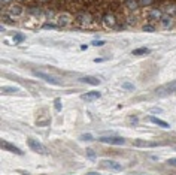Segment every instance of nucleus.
I'll return each instance as SVG.
<instances>
[{"label":"nucleus","instance_id":"1","mask_svg":"<svg viewBox=\"0 0 176 175\" xmlns=\"http://www.w3.org/2000/svg\"><path fill=\"white\" fill-rule=\"evenodd\" d=\"M176 92V79L172 81V82H169L166 84V85H163L161 88H158L157 92H155V94H158V96H167V94H172Z\"/></svg>","mask_w":176,"mask_h":175},{"label":"nucleus","instance_id":"2","mask_svg":"<svg viewBox=\"0 0 176 175\" xmlns=\"http://www.w3.org/2000/svg\"><path fill=\"white\" fill-rule=\"evenodd\" d=\"M100 141L105 142V144H110V145H124L126 144V139L122 136H102Z\"/></svg>","mask_w":176,"mask_h":175},{"label":"nucleus","instance_id":"3","mask_svg":"<svg viewBox=\"0 0 176 175\" xmlns=\"http://www.w3.org/2000/svg\"><path fill=\"white\" fill-rule=\"evenodd\" d=\"M27 144H29V147L31 148V150L36 151V153H41V154H45V153H46V148H45V145L41 144L39 141L33 139V138H27Z\"/></svg>","mask_w":176,"mask_h":175},{"label":"nucleus","instance_id":"4","mask_svg":"<svg viewBox=\"0 0 176 175\" xmlns=\"http://www.w3.org/2000/svg\"><path fill=\"white\" fill-rule=\"evenodd\" d=\"M35 75L39 76L41 79L46 81L48 84H52V85H60V84H61V81L58 79V78L52 76V75H46V73H43V72H37V70H35Z\"/></svg>","mask_w":176,"mask_h":175},{"label":"nucleus","instance_id":"5","mask_svg":"<svg viewBox=\"0 0 176 175\" xmlns=\"http://www.w3.org/2000/svg\"><path fill=\"white\" fill-rule=\"evenodd\" d=\"M0 145H2L3 150H8V151H11V153H15V154H18V156H23V150H19L17 145L11 144V142H8V141H3V139H2Z\"/></svg>","mask_w":176,"mask_h":175},{"label":"nucleus","instance_id":"6","mask_svg":"<svg viewBox=\"0 0 176 175\" xmlns=\"http://www.w3.org/2000/svg\"><path fill=\"white\" fill-rule=\"evenodd\" d=\"M82 97V100H87V102H93V100H97V99H100L102 97V93L100 92H88V93H85V94H82L81 96Z\"/></svg>","mask_w":176,"mask_h":175},{"label":"nucleus","instance_id":"7","mask_svg":"<svg viewBox=\"0 0 176 175\" xmlns=\"http://www.w3.org/2000/svg\"><path fill=\"white\" fill-rule=\"evenodd\" d=\"M103 23H105L108 27H115L116 25V18L114 14H105L103 15Z\"/></svg>","mask_w":176,"mask_h":175},{"label":"nucleus","instance_id":"8","mask_svg":"<svg viewBox=\"0 0 176 175\" xmlns=\"http://www.w3.org/2000/svg\"><path fill=\"white\" fill-rule=\"evenodd\" d=\"M79 81L84 82V84H90V85H99L100 84V79L96 76H81Z\"/></svg>","mask_w":176,"mask_h":175},{"label":"nucleus","instance_id":"9","mask_svg":"<svg viewBox=\"0 0 176 175\" xmlns=\"http://www.w3.org/2000/svg\"><path fill=\"white\" fill-rule=\"evenodd\" d=\"M8 12H9V15H14V17H19L23 14V8L19 5H11L9 6V9H8Z\"/></svg>","mask_w":176,"mask_h":175},{"label":"nucleus","instance_id":"10","mask_svg":"<svg viewBox=\"0 0 176 175\" xmlns=\"http://www.w3.org/2000/svg\"><path fill=\"white\" fill-rule=\"evenodd\" d=\"M102 166H106V168H110V169H115V171H121L122 169V166L120 163H116V162L114 160H105L102 163Z\"/></svg>","mask_w":176,"mask_h":175},{"label":"nucleus","instance_id":"11","mask_svg":"<svg viewBox=\"0 0 176 175\" xmlns=\"http://www.w3.org/2000/svg\"><path fill=\"white\" fill-rule=\"evenodd\" d=\"M149 121H152L154 124H157V126H160L163 129H170V124H169V123H166L164 120L157 118V117H149Z\"/></svg>","mask_w":176,"mask_h":175},{"label":"nucleus","instance_id":"12","mask_svg":"<svg viewBox=\"0 0 176 175\" xmlns=\"http://www.w3.org/2000/svg\"><path fill=\"white\" fill-rule=\"evenodd\" d=\"M76 19H78V23H81V24H90V23H91V15L84 12V14H79V15H78Z\"/></svg>","mask_w":176,"mask_h":175},{"label":"nucleus","instance_id":"13","mask_svg":"<svg viewBox=\"0 0 176 175\" xmlns=\"http://www.w3.org/2000/svg\"><path fill=\"white\" fill-rule=\"evenodd\" d=\"M124 5H126L130 11H136L139 8V2H137V0H124Z\"/></svg>","mask_w":176,"mask_h":175},{"label":"nucleus","instance_id":"14","mask_svg":"<svg viewBox=\"0 0 176 175\" xmlns=\"http://www.w3.org/2000/svg\"><path fill=\"white\" fill-rule=\"evenodd\" d=\"M134 145L136 147H157L158 144H157V142H148V141L137 139V141H134Z\"/></svg>","mask_w":176,"mask_h":175},{"label":"nucleus","instance_id":"15","mask_svg":"<svg viewBox=\"0 0 176 175\" xmlns=\"http://www.w3.org/2000/svg\"><path fill=\"white\" fill-rule=\"evenodd\" d=\"M161 17H163V14H161V11L160 9H152V11H149V18L151 19H161Z\"/></svg>","mask_w":176,"mask_h":175},{"label":"nucleus","instance_id":"16","mask_svg":"<svg viewBox=\"0 0 176 175\" xmlns=\"http://www.w3.org/2000/svg\"><path fill=\"white\" fill-rule=\"evenodd\" d=\"M149 53H151V51H149V48H146V47L133 49V55H145V54H149Z\"/></svg>","mask_w":176,"mask_h":175},{"label":"nucleus","instance_id":"17","mask_svg":"<svg viewBox=\"0 0 176 175\" xmlns=\"http://www.w3.org/2000/svg\"><path fill=\"white\" fill-rule=\"evenodd\" d=\"M18 93L17 87H2V94H15Z\"/></svg>","mask_w":176,"mask_h":175},{"label":"nucleus","instance_id":"18","mask_svg":"<svg viewBox=\"0 0 176 175\" xmlns=\"http://www.w3.org/2000/svg\"><path fill=\"white\" fill-rule=\"evenodd\" d=\"M160 21H161V24L164 25V27H169V25L172 24V17L170 15H163Z\"/></svg>","mask_w":176,"mask_h":175},{"label":"nucleus","instance_id":"19","mask_svg":"<svg viewBox=\"0 0 176 175\" xmlns=\"http://www.w3.org/2000/svg\"><path fill=\"white\" fill-rule=\"evenodd\" d=\"M122 88L127 90V92H133L136 87H134V84H132V82H122Z\"/></svg>","mask_w":176,"mask_h":175},{"label":"nucleus","instance_id":"20","mask_svg":"<svg viewBox=\"0 0 176 175\" xmlns=\"http://www.w3.org/2000/svg\"><path fill=\"white\" fill-rule=\"evenodd\" d=\"M24 39H25V36H24L23 33H15V35H14V41H15L17 43H21Z\"/></svg>","mask_w":176,"mask_h":175},{"label":"nucleus","instance_id":"21","mask_svg":"<svg viewBox=\"0 0 176 175\" xmlns=\"http://www.w3.org/2000/svg\"><path fill=\"white\" fill-rule=\"evenodd\" d=\"M79 139H81V141H93L94 138H93V135H91V133H84Z\"/></svg>","mask_w":176,"mask_h":175},{"label":"nucleus","instance_id":"22","mask_svg":"<svg viewBox=\"0 0 176 175\" xmlns=\"http://www.w3.org/2000/svg\"><path fill=\"white\" fill-rule=\"evenodd\" d=\"M143 31L152 33V31H155V29H154V25H151V24H145V25H143Z\"/></svg>","mask_w":176,"mask_h":175},{"label":"nucleus","instance_id":"23","mask_svg":"<svg viewBox=\"0 0 176 175\" xmlns=\"http://www.w3.org/2000/svg\"><path fill=\"white\" fill-rule=\"evenodd\" d=\"M54 106L57 109V112H60L61 111V99H55L54 100Z\"/></svg>","mask_w":176,"mask_h":175},{"label":"nucleus","instance_id":"24","mask_svg":"<svg viewBox=\"0 0 176 175\" xmlns=\"http://www.w3.org/2000/svg\"><path fill=\"white\" fill-rule=\"evenodd\" d=\"M139 2V6H149L152 5V0H137Z\"/></svg>","mask_w":176,"mask_h":175},{"label":"nucleus","instance_id":"25","mask_svg":"<svg viewBox=\"0 0 176 175\" xmlns=\"http://www.w3.org/2000/svg\"><path fill=\"white\" fill-rule=\"evenodd\" d=\"M87 156H88L90 159H96V153L91 150V148H87Z\"/></svg>","mask_w":176,"mask_h":175},{"label":"nucleus","instance_id":"26","mask_svg":"<svg viewBox=\"0 0 176 175\" xmlns=\"http://www.w3.org/2000/svg\"><path fill=\"white\" fill-rule=\"evenodd\" d=\"M43 29H46V30H49V29H57V25H55V24L46 23V24H43Z\"/></svg>","mask_w":176,"mask_h":175},{"label":"nucleus","instance_id":"27","mask_svg":"<svg viewBox=\"0 0 176 175\" xmlns=\"http://www.w3.org/2000/svg\"><path fill=\"white\" fill-rule=\"evenodd\" d=\"M93 45L94 47H100V45H105V41H94Z\"/></svg>","mask_w":176,"mask_h":175},{"label":"nucleus","instance_id":"28","mask_svg":"<svg viewBox=\"0 0 176 175\" xmlns=\"http://www.w3.org/2000/svg\"><path fill=\"white\" fill-rule=\"evenodd\" d=\"M151 112H155V114H160V112H163V109H161V108H152V109H151Z\"/></svg>","mask_w":176,"mask_h":175},{"label":"nucleus","instance_id":"29","mask_svg":"<svg viewBox=\"0 0 176 175\" xmlns=\"http://www.w3.org/2000/svg\"><path fill=\"white\" fill-rule=\"evenodd\" d=\"M169 162V165H172V166H176V159H170V160H167Z\"/></svg>","mask_w":176,"mask_h":175},{"label":"nucleus","instance_id":"30","mask_svg":"<svg viewBox=\"0 0 176 175\" xmlns=\"http://www.w3.org/2000/svg\"><path fill=\"white\" fill-rule=\"evenodd\" d=\"M11 0H2V5H6V3H9Z\"/></svg>","mask_w":176,"mask_h":175},{"label":"nucleus","instance_id":"31","mask_svg":"<svg viewBox=\"0 0 176 175\" xmlns=\"http://www.w3.org/2000/svg\"><path fill=\"white\" fill-rule=\"evenodd\" d=\"M88 175H100L99 172H91V174H88Z\"/></svg>","mask_w":176,"mask_h":175}]
</instances>
